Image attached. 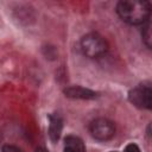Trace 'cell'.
<instances>
[{
	"instance_id": "7",
	"label": "cell",
	"mask_w": 152,
	"mask_h": 152,
	"mask_svg": "<svg viewBox=\"0 0 152 152\" xmlns=\"http://www.w3.org/2000/svg\"><path fill=\"white\" fill-rule=\"evenodd\" d=\"M64 152H86L83 140L77 135H66L64 139Z\"/></svg>"
},
{
	"instance_id": "13",
	"label": "cell",
	"mask_w": 152,
	"mask_h": 152,
	"mask_svg": "<svg viewBox=\"0 0 152 152\" xmlns=\"http://www.w3.org/2000/svg\"><path fill=\"white\" fill-rule=\"evenodd\" d=\"M110 152H115V151H110Z\"/></svg>"
},
{
	"instance_id": "11",
	"label": "cell",
	"mask_w": 152,
	"mask_h": 152,
	"mask_svg": "<svg viewBox=\"0 0 152 152\" xmlns=\"http://www.w3.org/2000/svg\"><path fill=\"white\" fill-rule=\"evenodd\" d=\"M36 152H48V151H46L44 147H38V148L36 150Z\"/></svg>"
},
{
	"instance_id": "12",
	"label": "cell",
	"mask_w": 152,
	"mask_h": 152,
	"mask_svg": "<svg viewBox=\"0 0 152 152\" xmlns=\"http://www.w3.org/2000/svg\"><path fill=\"white\" fill-rule=\"evenodd\" d=\"M0 141H1V132H0Z\"/></svg>"
},
{
	"instance_id": "4",
	"label": "cell",
	"mask_w": 152,
	"mask_h": 152,
	"mask_svg": "<svg viewBox=\"0 0 152 152\" xmlns=\"http://www.w3.org/2000/svg\"><path fill=\"white\" fill-rule=\"evenodd\" d=\"M128 100L138 108L151 109L152 107V89L150 86H138L128 93Z\"/></svg>"
},
{
	"instance_id": "10",
	"label": "cell",
	"mask_w": 152,
	"mask_h": 152,
	"mask_svg": "<svg viewBox=\"0 0 152 152\" xmlns=\"http://www.w3.org/2000/svg\"><path fill=\"white\" fill-rule=\"evenodd\" d=\"M125 152H140V148L135 144H128L125 147Z\"/></svg>"
},
{
	"instance_id": "3",
	"label": "cell",
	"mask_w": 152,
	"mask_h": 152,
	"mask_svg": "<svg viewBox=\"0 0 152 152\" xmlns=\"http://www.w3.org/2000/svg\"><path fill=\"white\" fill-rule=\"evenodd\" d=\"M89 129H90L91 135L95 139L101 140V141L109 140L115 134L114 124L110 120L104 119V118H99V119H95L94 121H91Z\"/></svg>"
},
{
	"instance_id": "9",
	"label": "cell",
	"mask_w": 152,
	"mask_h": 152,
	"mask_svg": "<svg viewBox=\"0 0 152 152\" xmlns=\"http://www.w3.org/2000/svg\"><path fill=\"white\" fill-rule=\"evenodd\" d=\"M2 152H23V150H20L19 147H17L14 145H4Z\"/></svg>"
},
{
	"instance_id": "8",
	"label": "cell",
	"mask_w": 152,
	"mask_h": 152,
	"mask_svg": "<svg viewBox=\"0 0 152 152\" xmlns=\"http://www.w3.org/2000/svg\"><path fill=\"white\" fill-rule=\"evenodd\" d=\"M144 25V28H142V39H144V43L146 44V46L150 49L151 45H152V38H151V23H150V19L142 24Z\"/></svg>"
},
{
	"instance_id": "1",
	"label": "cell",
	"mask_w": 152,
	"mask_h": 152,
	"mask_svg": "<svg viewBox=\"0 0 152 152\" xmlns=\"http://www.w3.org/2000/svg\"><path fill=\"white\" fill-rule=\"evenodd\" d=\"M116 12L125 23L140 25L150 19L151 4L145 0H121L116 5Z\"/></svg>"
},
{
	"instance_id": "2",
	"label": "cell",
	"mask_w": 152,
	"mask_h": 152,
	"mask_svg": "<svg viewBox=\"0 0 152 152\" xmlns=\"http://www.w3.org/2000/svg\"><path fill=\"white\" fill-rule=\"evenodd\" d=\"M81 49L87 57L96 58L102 56L107 51L108 45L100 34L88 33L81 40Z\"/></svg>"
},
{
	"instance_id": "6",
	"label": "cell",
	"mask_w": 152,
	"mask_h": 152,
	"mask_svg": "<svg viewBox=\"0 0 152 152\" xmlns=\"http://www.w3.org/2000/svg\"><path fill=\"white\" fill-rule=\"evenodd\" d=\"M50 124H49V137L51 141L56 142L61 138L62 129H63V120L58 114L50 115Z\"/></svg>"
},
{
	"instance_id": "5",
	"label": "cell",
	"mask_w": 152,
	"mask_h": 152,
	"mask_svg": "<svg viewBox=\"0 0 152 152\" xmlns=\"http://www.w3.org/2000/svg\"><path fill=\"white\" fill-rule=\"evenodd\" d=\"M64 95L69 99H77V100H93L97 97V93L81 87V86H71L64 89Z\"/></svg>"
}]
</instances>
